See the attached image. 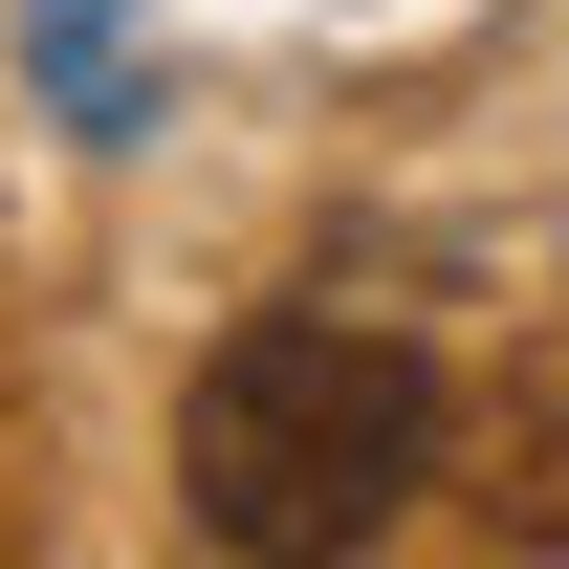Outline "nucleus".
Here are the masks:
<instances>
[{"mask_svg": "<svg viewBox=\"0 0 569 569\" xmlns=\"http://www.w3.org/2000/svg\"><path fill=\"white\" fill-rule=\"evenodd\" d=\"M417 482H438V351L417 329H372V307H241L198 351V417H176L198 548L307 569V548H372Z\"/></svg>", "mask_w": 569, "mask_h": 569, "instance_id": "obj_1", "label": "nucleus"}, {"mask_svg": "<svg viewBox=\"0 0 569 569\" xmlns=\"http://www.w3.org/2000/svg\"><path fill=\"white\" fill-rule=\"evenodd\" d=\"M482 503H503V548H569V329L503 372V417H482Z\"/></svg>", "mask_w": 569, "mask_h": 569, "instance_id": "obj_2", "label": "nucleus"}]
</instances>
